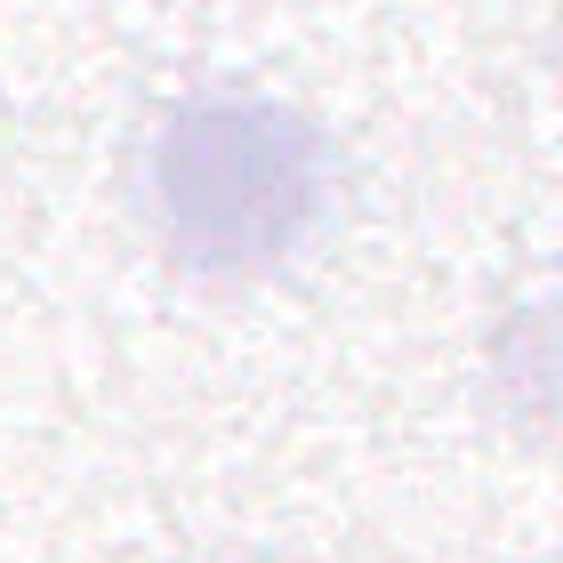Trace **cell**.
Instances as JSON below:
<instances>
[{
    "instance_id": "1",
    "label": "cell",
    "mask_w": 563,
    "mask_h": 563,
    "mask_svg": "<svg viewBox=\"0 0 563 563\" xmlns=\"http://www.w3.org/2000/svg\"><path fill=\"white\" fill-rule=\"evenodd\" d=\"M339 194V153L322 121L250 89H201L153 121L137 201L169 266L201 282L274 274L322 225Z\"/></svg>"
}]
</instances>
